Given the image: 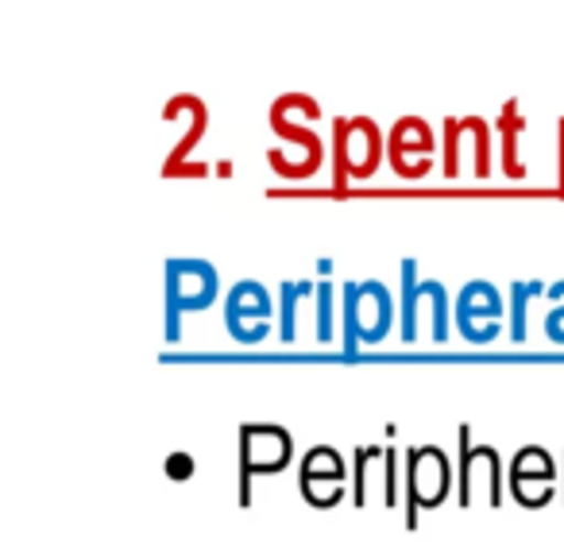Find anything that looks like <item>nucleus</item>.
Masks as SVG:
<instances>
[{
  "mask_svg": "<svg viewBox=\"0 0 564 557\" xmlns=\"http://www.w3.org/2000/svg\"><path fill=\"white\" fill-rule=\"evenodd\" d=\"M314 120H322V105L310 94H282L271 105V128L291 143V151H267V163L282 179H310L322 171L325 143L314 132Z\"/></svg>",
  "mask_w": 564,
  "mask_h": 557,
  "instance_id": "nucleus-1",
  "label": "nucleus"
},
{
  "mask_svg": "<svg viewBox=\"0 0 564 557\" xmlns=\"http://www.w3.org/2000/svg\"><path fill=\"white\" fill-rule=\"evenodd\" d=\"M340 341L345 356H356L360 345H379L394 325V299L379 279H345L340 283Z\"/></svg>",
  "mask_w": 564,
  "mask_h": 557,
  "instance_id": "nucleus-2",
  "label": "nucleus"
},
{
  "mask_svg": "<svg viewBox=\"0 0 564 557\" xmlns=\"http://www.w3.org/2000/svg\"><path fill=\"white\" fill-rule=\"evenodd\" d=\"M387 156V140L371 117L333 120V186L345 194L348 182H364L379 171Z\"/></svg>",
  "mask_w": 564,
  "mask_h": 557,
  "instance_id": "nucleus-3",
  "label": "nucleus"
},
{
  "mask_svg": "<svg viewBox=\"0 0 564 557\" xmlns=\"http://www.w3.org/2000/svg\"><path fill=\"white\" fill-rule=\"evenodd\" d=\"M402 345H417V322H430V341L433 345H445L448 341V291L441 279H417L414 259H402Z\"/></svg>",
  "mask_w": 564,
  "mask_h": 557,
  "instance_id": "nucleus-4",
  "label": "nucleus"
},
{
  "mask_svg": "<svg viewBox=\"0 0 564 557\" xmlns=\"http://www.w3.org/2000/svg\"><path fill=\"white\" fill-rule=\"evenodd\" d=\"M294 461V438L279 422L240 426V507L251 503V480L267 472H282Z\"/></svg>",
  "mask_w": 564,
  "mask_h": 557,
  "instance_id": "nucleus-5",
  "label": "nucleus"
},
{
  "mask_svg": "<svg viewBox=\"0 0 564 557\" xmlns=\"http://www.w3.org/2000/svg\"><path fill=\"white\" fill-rule=\"evenodd\" d=\"M453 464L445 449L414 446L406 449V526H417V511H433L453 492Z\"/></svg>",
  "mask_w": 564,
  "mask_h": 557,
  "instance_id": "nucleus-6",
  "label": "nucleus"
},
{
  "mask_svg": "<svg viewBox=\"0 0 564 557\" xmlns=\"http://www.w3.org/2000/svg\"><path fill=\"white\" fill-rule=\"evenodd\" d=\"M460 461H456V500L460 507H471L476 495H484L491 507L502 503V457L495 446H471V426L460 430Z\"/></svg>",
  "mask_w": 564,
  "mask_h": 557,
  "instance_id": "nucleus-7",
  "label": "nucleus"
},
{
  "mask_svg": "<svg viewBox=\"0 0 564 557\" xmlns=\"http://www.w3.org/2000/svg\"><path fill=\"white\" fill-rule=\"evenodd\" d=\"M502 318H507V299L491 279H468L456 294L453 322L464 333V341L471 345H491L502 330Z\"/></svg>",
  "mask_w": 564,
  "mask_h": 557,
  "instance_id": "nucleus-8",
  "label": "nucleus"
},
{
  "mask_svg": "<svg viewBox=\"0 0 564 557\" xmlns=\"http://www.w3.org/2000/svg\"><path fill=\"white\" fill-rule=\"evenodd\" d=\"M274 302L259 279H240L228 287L225 294V330L232 333V341L240 345H259L271 333Z\"/></svg>",
  "mask_w": 564,
  "mask_h": 557,
  "instance_id": "nucleus-9",
  "label": "nucleus"
},
{
  "mask_svg": "<svg viewBox=\"0 0 564 557\" xmlns=\"http://www.w3.org/2000/svg\"><path fill=\"white\" fill-rule=\"evenodd\" d=\"M220 275L209 259H171L166 264V310L174 314H197L217 302Z\"/></svg>",
  "mask_w": 564,
  "mask_h": 557,
  "instance_id": "nucleus-10",
  "label": "nucleus"
},
{
  "mask_svg": "<svg viewBox=\"0 0 564 557\" xmlns=\"http://www.w3.org/2000/svg\"><path fill=\"white\" fill-rule=\"evenodd\" d=\"M441 171L448 179L460 174V156H471L476 179L491 174V125L484 117H448L441 132Z\"/></svg>",
  "mask_w": 564,
  "mask_h": 557,
  "instance_id": "nucleus-11",
  "label": "nucleus"
},
{
  "mask_svg": "<svg viewBox=\"0 0 564 557\" xmlns=\"http://www.w3.org/2000/svg\"><path fill=\"white\" fill-rule=\"evenodd\" d=\"M437 151H441L437 136H433V128L422 117H399L391 136H387V159H391V167L402 179L430 174L433 163H437Z\"/></svg>",
  "mask_w": 564,
  "mask_h": 557,
  "instance_id": "nucleus-12",
  "label": "nucleus"
},
{
  "mask_svg": "<svg viewBox=\"0 0 564 557\" xmlns=\"http://www.w3.org/2000/svg\"><path fill=\"white\" fill-rule=\"evenodd\" d=\"M345 476H348L345 457H340L333 446H314L306 457H302V469H299L302 500L317 511L337 507V503L345 500Z\"/></svg>",
  "mask_w": 564,
  "mask_h": 557,
  "instance_id": "nucleus-13",
  "label": "nucleus"
},
{
  "mask_svg": "<svg viewBox=\"0 0 564 557\" xmlns=\"http://www.w3.org/2000/svg\"><path fill=\"white\" fill-rule=\"evenodd\" d=\"M510 495L522 507H545L556 495V461L549 449L522 446L510 461Z\"/></svg>",
  "mask_w": 564,
  "mask_h": 557,
  "instance_id": "nucleus-14",
  "label": "nucleus"
},
{
  "mask_svg": "<svg viewBox=\"0 0 564 557\" xmlns=\"http://www.w3.org/2000/svg\"><path fill=\"white\" fill-rule=\"evenodd\" d=\"M317 302V287L310 279H286L279 283V341L294 345L299 341V314L302 307Z\"/></svg>",
  "mask_w": 564,
  "mask_h": 557,
  "instance_id": "nucleus-15",
  "label": "nucleus"
},
{
  "mask_svg": "<svg viewBox=\"0 0 564 557\" xmlns=\"http://www.w3.org/2000/svg\"><path fill=\"white\" fill-rule=\"evenodd\" d=\"M495 132L502 136V171L510 179H525V163H522V151H518V140L525 132V117L518 113V101H507L495 120Z\"/></svg>",
  "mask_w": 564,
  "mask_h": 557,
  "instance_id": "nucleus-16",
  "label": "nucleus"
},
{
  "mask_svg": "<svg viewBox=\"0 0 564 557\" xmlns=\"http://www.w3.org/2000/svg\"><path fill=\"white\" fill-rule=\"evenodd\" d=\"M549 283H541V279H530V283H510V299H507V314H510V341L514 345H522L525 341V314H530V299L533 294H545Z\"/></svg>",
  "mask_w": 564,
  "mask_h": 557,
  "instance_id": "nucleus-17",
  "label": "nucleus"
},
{
  "mask_svg": "<svg viewBox=\"0 0 564 557\" xmlns=\"http://www.w3.org/2000/svg\"><path fill=\"white\" fill-rule=\"evenodd\" d=\"M387 449L379 446H360L352 457V469H356V484H352V503L356 507H364L368 503V472H371V461H383Z\"/></svg>",
  "mask_w": 564,
  "mask_h": 557,
  "instance_id": "nucleus-18",
  "label": "nucleus"
},
{
  "mask_svg": "<svg viewBox=\"0 0 564 557\" xmlns=\"http://www.w3.org/2000/svg\"><path fill=\"white\" fill-rule=\"evenodd\" d=\"M333 299H337V283H317V341L322 345H329L333 341V322H337V307H333Z\"/></svg>",
  "mask_w": 564,
  "mask_h": 557,
  "instance_id": "nucleus-19",
  "label": "nucleus"
},
{
  "mask_svg": "<svg viewBox=\"0 0 564 557\" xmlns=\"http://www.w3.org/2000/svg\"><path fill=\"white\" fill-rule=\"evenodd\" d=\"M545 294L553 299V310L545 314V338L553 341V345H564V279L549 283Z\"/></svg>",
  "mask_w": 564,
  "mask_h": 557,
  "instance_id": "nucleus-20",
  "label": "nucleus"
},
{
  "mask_svg": "<svg viewBox=\"0 0 564 557\" xmlns=\"http://www.w3.org/2000/svg\"><path fill=\"white\" fill-rule=\"evenodd\" d=\"M383 472H387V488H383V500L387 507L399 503V449L387 446V457H383Z\"/></svg>",
  "mask_w": 564,
  "mask_h": 557,
  "instance_id": "nucleus-21",
  "label": "nucleus"
},
{
  "mask_svg": "<svg viewBox=\"0 0 564 557\" xmlns=\"http://www.w3.org/2000/svg\"><path fill=\"white\" fill-rule=\"evenodd\" d=\"M166 476H171V480H189V476H194V457H189V453H171V457H166Z\"/></svg>",
  "mask_w": 564,
  "mask_h": 557,
  "instance_id": "nucleus-22",
  "label": "nucleus"
},
{
  "mask_svg": "<svg viewBox=\"0 0 564 557\" xmlns=\"http://www.w3.org/2000/svg\"><path fill=\"white\" fill-rule=\"evenodd\" d=\"M556 186L564 190V120H561V179H556Z\"/></svg>",
  "mask_w": 564,
  "mask_h": 557,
  "instance_id": "nucleus-23",
  "label": "nucleus"
},
{
  "mask_svg": "<svg viewBox=\"0 0 564 557\" xmlns=\"http://www.w3.org/2000/svg\"><path fill=\"white\" fill-rule=\"evenodd\" d=\"M561 503H564V464H561Z\"/></svg>",
  "mask_w": 564,
  "mask_h": 557,
  "instance_id": "nucleus-24",
  "label": "nucleus"
}]
</instances>
